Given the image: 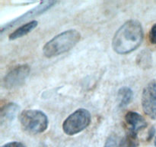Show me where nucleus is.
<instances>
[{"label": "nucleus", "instance_id": "5", "mask_svg": "<svg viewBox=\"0 0 156 147\" xmlns=\"http://www.w3.org/2000/svg\"><path fill=\"white\" fill-rule=\"evenodd\" d=\"M142 107L148 116L151 119H156V80L150 81L143 89Z\"/></svg>", "mask_w": 156, "mask_h": 147}, {"label": "nucleus", "instance_id": "15", "mask_svg": "<svg viewBox=\"0 0 156 147\" xmlns=\"http://www.w3.org/2000/svg\"><path fill=\"white\" fill-rule=\"evenodd\" d=\"M2 147H26L24 144L19 142H11L9 143L5 144Z\"/></svg>", "mask_w": 156, "mask_h": 147}, {"label": "nucleus", "instance_id": "13", "mask_svg": "<svg viewBox=\"0 0 156 147\" xmlns=\"http://www.w3.org/2000/svg\"><path fill=\"white\" fill-rule=\"evenodd\" d=\"M118 146V141L115 135H111L107 139L104 147H117Z\"/></svg>", "mask_w": 156, "mask_h": 147}, {"label": "nucleus", "instance_id": "7", "mask_svg": "<svg viewBox=\"0 0 156 147\" xmlns=\"http://www.w3.org/2000/svg\"><path fill=\"white\" fill-rule=\"evenodd\" d=\"M125 120L129 126V133L136 136L137 133L147 126V122L140 113L129 111L125 115Z\"/></svg>", "mask_w": 156, "mask_h": 147}, {"label": "nucleus", "instance_id": "2", "mask_svg": "<svg viewBox=\"0 0 156 147\" xmlns=\"http://www.w3.org/2000/svg\"><path fill=\"white\" fill-rule=\"evenodd\" d=\"M80 38V33L76 29L65 31L49 41L43 47V53L47 58L60 55L74 47Z\"/></svg>", "mask_w": 156, "mask_h": 147}, {"label": "nucleus", "instance_id": "3", "mask_svg": "<svg viewBox=\"0 0 156 147\" xmlns=\"http://www.w3.org/2000/svg\"><path fill=\"white\" fill-rule=\"evenodd\" d=\"M19 121L25 131L33 134L44 133L48 126L47 115L38 110H25L21 113Z\"/></svg>", "mask_w": 156, "mask_h": 147}, {"label": "nucleus", "instance_id": "10", "mask_svg": "<svg viewBox=\"0 0 156 147\" xmlns=\"http://www.w3.org/2000/svg\"><path fill=\"white\" fill-rule=\"evenodd\" d=\"M38 21L36 20H34V21H30L29 22L26 23V24H23L21 27H19L18 28H17L16 30L14 31L12 33H11L9 35V39L10 40H15L18 39V38H21L23 36H25L27 34L30 33V32L34 30L35 28L37 26Z\"/></svg>", "mask_w": 156, "mask_h": 147}, {"label": "nucleus", "instance_id": "4", "mask_svg": "<svg viewBox=\"0 0 156 147\" xmlns=\"http://www.w3.org/2000/svg\"><path fill=\"white\" fill-rule=\"evenodd\" d=\"M91 120V113L88 110L83 108L78 109L65 119L62 124V130L66 135L73 136L86 129Z\"/></svg>", "mask_w": 156, "mask_h": 147}, {"label": "nucleus", "instance_id": "9", "mask_svg": "<svg viewBox=\"0 0 156 147\" xmlns=\"http://www.w3.org/2000/svg\"><path fill=\"white\" fill-rule=\"evenodd\" d=\"M19 111V107L16 104L9 103L2 107L1 110V122L3 123L11 122L15 119V116Z\"/></svg>", "mask_w": 156, "mask_h": 147}, {"label": "nucleus", "instance_id": "8", "mask_svg": "<svg viewBox=\"0 0 156 147\" xmlns=\"http://www.w3.org/2000/svg\"><path fill=\"white\" fill-rule=\"evenodd\" d=\"M54 4H56V2H53V1L44 2H43L41 6H38L37 7L34 8V9H33L32 10L29 11L28 12H27L26 14L23 15L22 16L16 18V19L14 20V21H12L11 23L7 24L5 26V27L2 28V32H3L5 29H8V28H9L14 27V26L17 25V24H20L21 22H22V21H26V20H27L28 18H30L31 17L34 16V15L42 13V12H44V11L47 10V9H50V7H52V6H53Z\"/></svg>", "mask_w": 156, "mask_h": 147}, {"label": "nucleus", "instance_id": "16", "mask_svg": "<svg viewBox=\"0 0 156 147\" xmlns=\"http://www.w3.org/2000/svg\"><path fill=\"white\" fill-rule=\"evenodd\" d=\"M155 146H156V136H155Z\"/></svg>", "mask_w": 156, "mask_h": 147}, {"label": "nucleus", "instance_id": "14", "mask_svg": "<svg viewBox=\"0 0 156 147\" xmlns=\"http://www.w3.org/2000/svg\"><path fill=\"white\" fill-rule=\"evenodd\" d=\"M149 41L152 44H156V24L151 28L149 32Z\"/></svg>", "mask_w": 156, "mask_h": 147}, {"label": "nucleus", "instance_id": "1", "mask_svg": "<svg viewBox=\"0 0 156 147\" xmlns=\"http://www.w3.org/2000/svg\"><path fill=\"white\" fill-rule=\"evenodd\" d=\"M143 29L136 20L126 21L117 31L112 41V47L119 55L129 54L138 48L143 40Z\"/></svg>", "mask_w": 156, "mask_h": 147}, {"label": "nucleus", "instance_id": "12", "mask_svg": "<svg viewBox=\"0 0 156 147\" xmlns=\"http://www.w3.org/2000/svg\"><path fill=\"white\" fill-rule=\"evenodd\" d=\"M136 136L129 133L121 142V147H136Z\"/></svg>", "mask_w": 156, "mask_h": 147}, {"label": "nucleus", "instance_id": "11", "mask_svg": "<svg viewBox=\"0 0 156 147\" xmlns=\"http://www.w3.org/2000/svg\"><path fill=\"white\" fill-rule=\"evenodd\" d=\"M133 93L129 87H123L118 90L117 93V102L120 108L127 107L133 100Z\"/></svg>", "mask_w": 156, "mask_h": 147}, {"label": "nucleus", "instance_id": "6", "mask_svg": "<svg viewBox=\"0 0 156 147\" xmlns=\"http://www.w3.org/2000/svg\"><path fill=\"white\" fill-rule=\"evenodd\" d=\"M27 64H21L12 68L3 79V86L6 89H13L23 84L30 73Z\"/></svg>", "mask_w": 156, "mask_h": 147}]
</instances>
